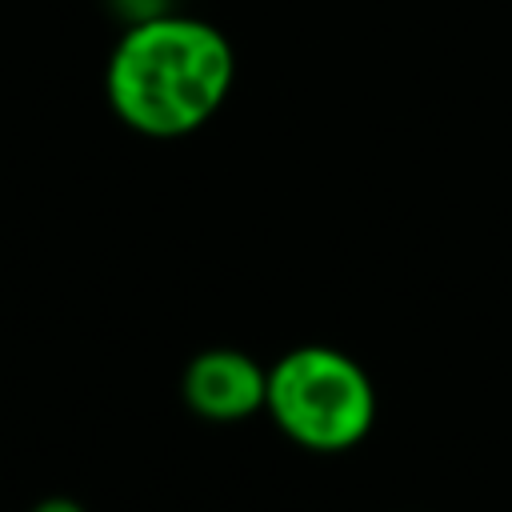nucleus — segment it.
Wrapping results in <instances>:
<instances>
[{"label": "nucleus", "instance_id": "f257e3e1", "mask_svg": "<svg viewBox=\"0 0 512 512\" xmlns=\"http://www.w3.org/2000/svg\"><path fill=\"white\" fill-rule=\"evenodd\" d=\"M232 84V40L212 20L168 8L128 20L104 64L112 116L148 140L192 136L224 108Z\"/></svg>", "mask_w": 512, "mask_h": 512}, {"label": "nucleus", "instance_id": "f03ea898", "mask_svg": "<svg viewBox=\"0 0 512 512\" xmlns=\"http://www.w3.org/2000/svg\"><path fill=\"white\" fill-rule=\"evenodd\" d=\"M264 412L308 452H348L376 424V388L348 352L300 344L268 368Z\"/></svg>", "mask_w": 512, "mask_h": 512}, {"label": "nucleus", "instance_id": "7ed1b4c3", "mask_svg": "<svg viewBox=\"0 0 512 512\" xmlns=\"http://www.w3.org/2000/svg\"><path fill=\"white\" fill-rule=\"evenodd\" d=\"M180 392L196 416L212 424H236L264 408L268 368L240 348H208L188 360Z\"/></svg>", "mask_w": 512, "mask_h": 512}, {"label": "nucleus", "instance_id": "20e7f679", "mask_svg": "<svg viewBox=\"0 0 512 512\" xmlns=\"http://www.w3.org/2000/svg\"><path fill=\"white\" fill-rule=\"evenodd\" d=\"M32 512H84V504L72 496H44L40 504H32Z\"/></svg>", "mask_w": 512, "mask_h": 512}]
</instances>
